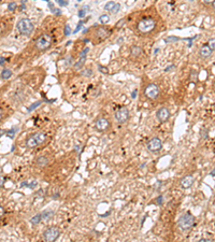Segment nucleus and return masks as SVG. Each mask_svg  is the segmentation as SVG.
<instances>
[{"mask_svg": "<svg viewBox=\"0 0 215 242\" xmlns=\"http://www.w3.org/2000/svg\"><path fill=\"white\" fill-rule=\"evenodd\" d=\"M45 140H46V135L44 132H38L31 133L25 141V144H26L27 148H36L39 145L43 144L45 142Z\"/></svg>", "mask_w": 215, "mask_h": 242, "instance_id": "1", "label": "nucleus"}, {"mask_svg": "<svg viewBox=\"0 0 215 242\" xmlns=\"http://www.w3.org/2000/svg\"><path fill=\"white\" fill-rule=\"evenodd\" d=\"M16 28L19 34L23 35V36H30L34 32L35 26L29 19H22L17 22Z\"/></svg>", "mask_w": 215, "mask_h": 242, "instance_id": "2", "label": "nucleus"}, {"mask_svg": "<svg viewBox=\"0 0 215 242\" xmlns=\"http://www.w3.org/2000/svg\"><path fill=\"white\" fill-rule=\"evenodd\" d=\"M137 27L141 34H150L156 28V21L152 17H145L138 23Z\"/></svg>", "mask_w": 215, "mask_h": 242, "instance_id": "3", "label": "nucleus"}, {"mask_svg": "<svg viewBox=\"0 0 215 242\" xmlns=\"http://www.w3.org/2000/svg\"><path fill=\"white\" fill-rule=\"evenodd\" d=\"M195 221H196V218H195L193 214L186 212L179 218L178 225L182 230H188L195 225Z\"/></svg>", "mask_w": 215, "mask_h": 242, "instance_id": "4", "label": "nucleus"}, {"mask_svg": "<svg viewBox=\"0 0 215 242\" xmlns=\"http://www.w3.org/2000/svg\"><path fill=\"white\" fill-rule=\"evenodd\" d=\"M52 45V37L47 34H43L42 36H40L35 42V46L38 51L44 52L47 49H50Z\"/></svg>", "mask_w": 215, "mask_h": 242, "instance_id": "5", "label": "nucleus"}, {"mask_svg": "<svg viewBox=\"0 0 215 242\" xmlns=\"http://www.w3.org/2000/svg\"><path fill=\"white\" fill-rule=\"evenodd\" d=\"M60 234H62V231L59 228L56 226H51L43 231V240L44 242H55L60 237Z\"/></svg>", "mask_w": 215, "mask_h": 242, "instance_id": "6", "label": "nucleus"}, {"mask_svg": "<svg viewBox=\"0 0 215 242\" xmlns=\"http://www.w3.org/2000/svg\"><path fill=\"white\" fill-rule=\"evenodd\" d=\"M115 120L118 124H125V123L128 122L129 117H130V114H129V110L126 107H122L120 108L118 110L115 111Z\"/></svg>", "mask_w": 215, "mask_h": 242, "instance_id": "7", "label": "nucleus"}, {"mask_svg": "<svg viewBox=\"0 0 215 242\" xmlns=\"http://www.w3.org/2000/svg\"><path fill=\"white\" fill-rule=\"evenodd\" d=\"M159 93H160V90H159L158 85L155 84V83H151V84H148V86L145 87V92H144V94H145V96L148 98V99L155 100V99H157L158 98Z\"/></svg>", "mask_w": 215, "mask_h": 242, "instance_id": "8", "label": "nucleus"}, {"mask_svg": "<svg viewBox=\"0 0 215 242\" xmlns=\"http://www.w3.org/2000/svg\"><path fill=\"white\" fill-rule=\"evenodd\" d=\"M146 148H148L150 152H153V153L159 152V151L163 148V141L158 137L153 138V139H151L146 143Z\"/></svg>", "mask_w": 215, "mask_h": 242, "instance_id": "9", "label": "nucleus"}, {"mask_svg": "<svg viewBox=\"0 0 215 242\" xmlns=\"http://www.w3.org/2000/svg\"><path fill=\"white\" fill-rule=\"evenodd\" d=\"M96 129L99 132H109L111 128V122L105 117H99L95 123Z\"/></svg>", "mask_w": 215, "mask_h": 242, "instance_id": "10", "label": "nucleus"}, {"mask_svg": "<svg viewBox=\"0 0 215 242\" xmlns=\"http://www.w3.org/2000/svg\"><path fill=\"white\" fill-rule=\"evenodd\" d=\"M170 116H171L170 111H169L168 108H166V107L160 108V109H159L157 112H156V117H157V120L160 123L168 122L169 118H170Z\"/></svg>", "mask_w": 215, "mask_h": 242, "instance_id": "11", "label": "nucleus"}, {"mask_svg": "<svg viewBox=\"0 0 215 242\" xmlns=\"http://www.w3.org/2000/svg\"><path fill=\"white\" fill-rule=\"evenodd\" d=\"M194 182H195L194 175H185L183 179H182L181 182H180V184H181V187L182 188H184V190H187V188H189V187H191V186H193Z\"/></svg>", "mask_w": 215, "mask_h": 242, "instance_id": "12", "label": "nucleus"}, {"mask_svg": "<svg viewBox=\"0 0 215 242\" xmlns=\"http://www.w3.org/2000/svg\"><path fill=\"white\" fill-rule=\"evenodd\" d=\"M120 9H121V4L115 1H110L105 6V11L110 12V13H112V14H116L118 11H120Z\"/></svg>", "mask_w": 215, "mask_h": 242, "instance_id": "13", "label": "nucleus"}, {"mask_svg": "<svg viewBox=\"0 0 215 242\" xmlns=\"http://www.w3.org/2000/svg\"><path fill=\"white\" fill-rule=\"evenodd\" d=\"M212 54H213V51H211V49H210L208 45H203L200 49V51H199V55H200L202 58H208Z\"/></svg>", "mask_w": 215, "mask_h": 242, "instance_id": "14", "label": "nucleus"}, {"mask_svg": "<svg viewBox=\"0 0 215 242\" xmlns=\"http://www.w3.org/2000/svg\"><path fill=\"white\" fill-rule=\"evenodd\" d=\"M109 34H110V31H108L105 28H99L97 30L96 36L99 38V40H105L109 37Z\"/></svg>", "mask_w": 215, "mask_h": 242, "instance_id": "15", "label": "nucleus"}, {"mask_svg": "<svg viewBox=\"0 0 215 242\" xmlns=\"http://www.w3.org/2000/svg\"><path fill=\"white\" fill-rule=\"evenodd\" d=\"M49 158L45 157V156H40L39 158H37L36 160V164L37 166H39V167H45V166L49 164Z\"/></svg>", "mask_w": 215, "mask_h": 242, "instance_id": "16", "label": "nucleus"}, {"mask_svg": "<svg viewBox=\"0 0 215 242\" xmlns=\"http://www.w3.org/2000/svg\"><path fill=\"white\" fill-rule=\"evenodd\" d=\"M130 52H131V55H132L133 57H138V56H140L141 54H142V49H141L140 46H131V49H130Z\"/></svg>", "mask_w": 215, "mask_h": 242, "instance_id": "17", "label": "nucleus"}, {"mask_svg": "<svg viewBox=\"0 0 215 242\" xmlns=\"http://www.w3.org/2000/svg\"><path fill=\"white\" fill-rule=\"evenodd\" d=\"M13 75V72L11 71L10 69H4V70H2V72H1V79H3V80H8V79H10V78Z\"/></svg>", "mask_w": 215, "mask_h": 242, "instance_id": "18", "label": "nucleus"}, {"mask_svg": "<svg viewBox=\"0 0 215 242\" xmlns=\"http://www.w3.org/2000/svg\"><path fill=\"white\" fill-rule=\"evenodd\" d=\"M41 221H42L41 213H38V214H36V215L32 216V218H30V223H31L32 225H38V224H39Z\"/></svg>", "mask_w": 215, "mask_h": 242, "instance_id": "19", "label": "nucleus"}, {"mask_svg": "<svg viewBox=\"0 0 215 242\" xmlns=\"http://www.w3.org/2000/svg\"><path fill=\"white\" fill-rule=\"evenodd\" d=\"M53 215H54V211H52V210H45L41 213L42 220H49V218H52Z\"/></svg>", "mask_w": 215, "mask_h": 242, "instance_id": "20", "label": "nucleus"}, {"mask_svg": "<svg viewBox=\"0 0 215 242\" xmlns=\"http://www.w3.org/2000/svg\"><path fill=\"white\" fill-rule=\"evenodd\" d=\"M99 22L101 24H108V23L110 22V16H109L108 14H102L99 17Z\"/></svg>", "mask_w": 215, "mask_h": 242, "instance_id": "21", "label": "nucleus"}, {"mask_svg": "<svg viewBox=\"0 0 215 242\" xmlns=\"http://www.w3.org/2000/svg\"><path fill=\"white\" fill-rule=\"evenodd\" d=\"M85 60H86V57H81L79 62H75V64H74V67H75V68H78V69H80V68H82L83 65L85 64Z\"/></svg>", "mask_w": 215, "mask_h": 242, "instance_id": "22", "label": "nucleus"}, {"mask_svg": "<svg viewBox=\"0 0 215 242\" xmlns=\"http://www.w3.org/2000/svg\"><path fill=\"white\" fill-rule=\"evenodd\" d=\"M88 9H89V7H88V6H84V7L82 8V9L80 10V11H79V16L81 17V19L85 16V14H86V12L88 11Z\"/></svg>", "mask_w": 215, "mask_h": 242, "instance_id": "23", "label": "nucleus"}, {"mask_svg": "<svg viewBox=\"0 0 215 242\" xmlns=\"http://www.w3.org/2000/svg\"><path fill=\"white\" fill-rule=\"evenodd\" d=\"M41 103H42V101H37V102H35L34 105H30L28 109H27V111H28V112H31V111H34L35 109H36V108L40 107V105H41Z\"/></svg>", "mask_w": 215, "mask_h": 242, "instance_id": "24", "label": "nucleus"}, {"mask_svg": "<svg viewBox=\"0 0 215 242\" xmlns=\"http://www.w3.org/2000/svg\"><path fill=\"white\" fill-rule=\"evenodd\" d=\"M82 75H84V77H90V75H93V70L92 69H85L82 71Z\"/></svg>", "mask_w": 215, "mask_h": 242, "instance_id": "25", "label": "nucleus"}, {"mask_svg": "<svg viewBox=\"0 0 215 242\" xmlns=\"http://www.w3.org/2000/svg\"><path fill=\"white\" fill-rule=\"evenodd\" d=\"M17 4L16 2H10L9 4H8V10H10V11H14L15 9H16Z\"/></svg>", "mask_w": 215, "mask_h": 242, "instance_id": "26", "label": "nucleus"}, {"mask_svg": "<svg viewBox=\"0 0 215 242\" xmlns=\"http://www.w3.org/2000/svg\"><path fill=\"white\" fill-rule=\"evenodd\" d=\"M208 46L210 47V49H211V51L214 52V47H215V40H214V38H212V39L209 41Z\"/></svg>", "mask_w": 215, "mask_h": 242, "instance_id": "27", "label": "nucleus"}, {"mask_svg": "<svg viewBox=\"0 0 215 242\" xmlns=\"http://www.w3.org/2000/svg\"><path fill=\"white\" fill-rule=\"evenodd\" d=\"M125 23H126L125 19H120V21H118L117 23H116L115 27H116V28H118V29H120V28H122V26H123L124 24H125Z\"/></svg>", "mask_w": 215, "mask_h": 242, "instance_id": "28", "label": "nucleus"}, {"mask_svg": "<svg viewBox=\"0 0 215 242\" xmlns=\"http://www.w3.org/2000/svg\"><path fill=\"white\" fill-rule=\"evenodd\" d=\"M175 41H179V38L176 37H169L167 38V39H165V42H175Z\"/></svg>", "mask_w": 215, "mask_h": 242, "instance_id": "29", "label": "nucleus"}, {"mask_svg": "<svg viewBox=\"0 0 215 242\" xmlns=\"http://www.w3.org/2000/svg\"><path fill=\"white\" fill-rule=\"evenodd\" d=\"M71 34V28H70L69 25H66L65 27V36H69Z\"/></svg>", "mask_w": 215, "mask_h": 242, "instance_id": "30", "label": "nucleus"}, {"mask_svg": "<svg viewBox=\"0 0 215 242\" xmlns=\"http://www.w3.org/2000/svg\"><path fill=\"white\" fill-rule=\"evenodd\" d=\"M99 70H100V72H102V73H105V74H108V72H109L108 68L101 66V65H99Z\"/></svg>", "mask_w": 215, "mask_h": 242, "instance_id": "31", "label": "nucleus"}, {"mask_svg": "<svg viewBox=\"0 0 215 242\" xmlns=\"http://www.w3.org/2000/svg\"><path fill=\"white\" fill-rule=\"evenodd\" d=\"M89 51V49L88 47H85L84 50H83L82 52H81V54H80V56L81 57H86V54H87V52Z\"/></svg>", "mask_w": 215, "mask_h": 242, "instance_id": "32", "label": "nucleus"}, {"mask_svg": "<svg viewBox=\"0 0 215 242\" xmlns=\"http://www.w3.org/2000/svg\"><path fill=\"white\" fill-rule=\"evenodd\" d=\"M57 3L59 4V6H62V7H66V6H68V3H69V2H68V1H64V0H58Z\"/></svg>", "mask_w": 215, "mask_h": 242, "instance_id": "33", "label": "nucleus"}, {"mask_svg": "<svg viewBox=\"0 0 215 242\" xmlns=\"http://www.w3.org/2000/svg\"><path fill=\"white\" fill-rule=\"evenodd\" d=\"M4 213H6V211H4V208L1 205H0V220H1V218L4 216Z\"/></svg>", "mask_w": 215, "mask_h": 242, "instance_id": "34", "label": "nucleus"}, {"mask_svg": "<svg viewBox=\"0 0 215 242\" xmlns=\"http://www.w3.org/2000/svg\"><path fill=\"white\" fill-rule=\"evenodd\" d=\"M15 132H16V130H14V129H11V130H10V132H7V135L8 136H10V137H14V135H15Z\"/></svg>", "mask_w": 215, "mask_h": 242, "instance_id": "35", "label": "nucleus"}, {"mask_svg": "<svg viewBox=\"0 0 215 242\" xmlns=\"http://www.w3.org/2000/svg\"><path fill=\"white\" fill-rule=\"evenodd\" d=\"M198 242H214V241L212 240V239H209V238H202Z\"/></svg>", "mask_w": 215, "mask_h": 242, "instance_id": "36", "label": "nucleus"}, {"mask_svg": "<svg viewBox=\"0 0 215 242\" xmlns=\"http://www.w3.org/2000/svg\"><path fill=\"white\" fill-rule=\"evenodd\" d=\"M4 181H6V180H4V178H3V176H2V175H0V187H2V186H3V184H4Z\"/></svg>", "mask_w": 215, "mask_h": 242, "instance_id": "37", "label": "nucleus"}, {"mask_svg": "<svg viewBox=\"0 0 215 242\" xmlns=\"http://www.w3.org/2000/svg\"><path fill=\"white\" fill-rule=\"evenodd\" d=\"M174 68H175V66H174V65H171V66H169V67H167V68H166L165 71H166V72L171 71V69H174Z\"/></svg>", "mask_w": 215, "mask_h": 242, "instance_id": "38", "label": "nucleus"}, {"mask_svg": "<svg viewBox=\"0 0 215 242\" xmlns=\"http://www.w3.org/2000/svg\"><path fill=\"white\" fill-rule=\"evenodd\" d=\"M81 24H82V23L80 22V23H79V25H78V27H77V29H75L74 31H73V34H77V32L79 31V30H80L81 28H82V27H81Z\"/></svg>", "mask_w": 215, "mask_h": 242, "instance_id": "39", "label": "nucleus"}, {"mask_svg": "<svg viewBox=\"0 0 215 242\" xmlns=\"http://www.w3.org/2000/svg\"><path fill=\"white\" fill-rule=\"evenodd\" d=\"M4 62H6V58L2 56H0V65H3Z\"/></svg>", "mask_w": 215, "mask_h": 242, "instance_id": "40", "label": "nucleus"}, {"mask_svg": "<svg viewBox=\"0 0 215 242\" xmlns=\"http://www.w3.org/2000/svg\"><path fill=\"white\" fill-rule=\"evenodd\" d=\"M3 115H4V111L2 110V109H0V121L3 118Z\"/></svg>", "mask_w": 215, "mask_h": 242, "instance_id": "41", "label": "nucleus"}, {"mask_svg": "<svg viewBox=\"0 0 215 242\" xmlns=\"http://www.w3.org/2000/svg\"><path fill=\"white\" fill-rule=\"evenodd\" d=\"M157 199H158V200H157V203H160V205H161V201H163V200H161V199H163V196H160V197H158Z\"/></svg>", "mask_w": 215, "mask_h": 242, "instance_id": "42", "label": "nucleus"}, {"mask_svg": "<svg viewBox=\"0 0 215 242\" xmlns=\"http://www.w3.org/2000/svg\"><path fill=\"white\" fill-rule=\"evenodd\" d=\"M136 95H137V89L135 90V92H133V93H132V96H131V97H132V98H136V97H137V96H136Z\"/></svg>", "mask_w": 215, "mask_h": 242, "instance_id": "43", "label": "nucleus"}, {"mask_svg": "<svg viewBox=\"0 0 215 242\" xmlns=\"http://www.w3.org/2000/svg\"><path fill=\"white\" fill-rule=\"evenodd\" d=\"M3 133H4V132H3V130H2V129H0V137H1V136L3 135Z\"/></svg>", "mask_w": 215, "mask_h": 242, "instance_id": "44", "label": "nucleus"}, {"mask_svg": "<svg viewBox=\"0 0 215 242\" xmlns=\"http://www.w3.org/2000/svg\"><path fill=\"white\" fill-rule=\"evenodd\" d=\"M211 175H212V176H213V178H214V169H212V172H211Z\"/></svg>", "mask_w": 215, "mask_h": 242, "instance_id": "45", "label": "nucleus"}]
</instances>
